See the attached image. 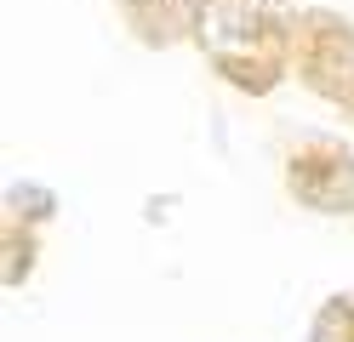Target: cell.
I'll use <instances>...</instances> for the list:
<instances>
[{"label": "cell", "instance_id": "obj_1", "mask_svg": "<svg viewBox=\"0 0 354 342\" xmlns=\"http://www.w3.org/2000/svg\"><path fill=\"white\" fill-rule=\"evenodd\" d=\"M292 23L286 6L269 0H206L194 17V40L206 46L212 68L240 91H269L292 57Z\"/></svg>", "mask_w": 354, "mask_h": 342}, {"label": "cell", "instance_id": "obj_2", "mask_svg": "<svg viewBox=\"0 0 354 342\" xmlns=\"http://www.w3.org/2000/svg\"><path fill=\"white\" fill-rule=\"evenodd\" d=\"M292 63L308 91L354 108V29L331 12H303L292 23Z\"/></svg>", "mask_w": 354, "mask_h": 342}, {"label": "cell", "instance_id": "obj_3", "mask_svg": "<svg viewBox=\"0 0 354 342\" xmlns=\"http://www.w3.org/2000/svg\"><path fill=\"white\" fill-rule=\"evenodd\" d=\"M286 194L315 211H354V154L343 143H297L286 160Z\"/></svg>", "mask_w": 354, "mask_h": 342}, {"label": "cell", "instance_id": "obj_4", "mask_svg": "<svg viewBox=\"0 0 354 342\" xmlns=\"http://www.w3.org/2000/svg\"><path fill=\"white\" fill-rule=\"evenodd\" d=\"M120 6H126V23L138 29V40L149 46L194 35V17H201V6H189V0H120Z\"/></svg>", "mask_w": 354, "mask_h": 342}, {"label": "cell", "instance_id": "obj_5", "mask_svg": "<svg viewBox=\"0 0 354 342\" xmlns=\"http://www.w3.org/2000/svg\"><path fill=\"white\" fill-rule=\"evenodd\" d=\"M308 342H354V303L348 296H331V303L315 314V336Z\"/></svg>", "mask_w": 354, "mask_h": 342}]
</instances>
